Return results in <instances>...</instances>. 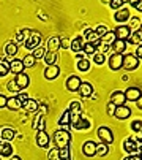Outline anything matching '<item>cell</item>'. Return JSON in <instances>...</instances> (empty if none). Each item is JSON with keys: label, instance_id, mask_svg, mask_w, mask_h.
I'll use <instances>...</instances> for the list:
<instances>
[{"label": "cell", "instance_id": "cell-8", "mask_svg": "<svg viewBox=\"0 0 142 160\" xmlns=\"http://www.w3.org/2000/svg\"><path fill=\"white\" fill-rule=\"evenodd\" d=\"M81 78L79 76H76V75H71L68 79H66V89L69 90V92H78L79 90V86H81Z\"/></svg>", "mask_w": 142, "mask_h": 160}, {"label": "cell", "instance_id": "cell-47", "mask_svg": "<svg viewBox=\"0 0 142 160\" xmlns=\"http://www.w3.org/2000/svg\"><path fill=\"white\" fill-rule=\"evenodd\" d=\"M115 108H117V106H115L114 103H111V102H109V103H107V108H106V112L109 114V116H114V112H115Z\"/></svg>", "mask_w": 142, "mask_h": 160}, {"label": "cell", "instance_id": "cell-21", "mask_svg": "<svg viewBox=\"0 0 142 160\" xmlns=\"http://www.w3.org/2000/svg\"><path fill=\"white\" fill-rule=\"evenodd\" d=\"M7 108L11 109V111H17V109L22 108V102L17 97H8L7 98Z\"/></svg>", "mask_w": 142, "mask_h": 160}, {"label": "cell", "instance_id": "cell-42", "mask_svg": "<svg viewBox=\"0 0 142 160\" xmlns=\"http://www.w3.org/2000/svg\"><path fill=\"white\" fill-rule=\"evenodd\" d=\"M33 127L38 130V132H41V130H44V127H46V124H44V118L43 116H40L36 121H35V124H33Z\"/></svg>", "mask_w": 142, "mask_h": 160}, {"label": "cell", "instance_id": "cell-27", "mask_svg": "<svg viewBox=\"0 0 142 160\" xmlns=\"http://www.w3.org/2000/svg\"><path fill=\"white\" fill-rule=\"evenodd\" d=\"M111 48H114V51H115L117 54H123L125 49H126V41H125V40H115V41L112 43Z\"/></svg>", "mask_w": 142, "mask_h": 160}, {"label": "cell", "instance_id": "cell-29", "mask_svg": "<svg viewBox=\"0 0 142 160\" xmlns=\"http://www.w3.org/2000/svg\"><path fill=\"white\" fill-rule=\"evenodd\" d=\"M22 108L26 109V111H29V112H36V111H38V103H36V100L29 98L27 102L22 103Z\"/></svg>", "mask_w": 142, "mask_h": 160}, {"label": "cell", "instance_id": "cell-54", "mask_svg": "<svg viewBox=\"0 0 142 160\" xmlns=\"http://www.w3.org/2000/svg\"><path fill=\"white\" fill-rule=\"evenodd\" d=\"M136 103H137V108H139V109H142V95L136 100Z\"/></svg>", "mask_w": 142, "mask_h": 160}, {"label": "cell", "instance_id": "cell-58", "mask_svg": "<svg viewBox=\"0 0 142 160\" xmlns=\"http://www.w3.org/2000/svg\"><path fill=\"white\" fill-rule=\"evenodd\" d=\"M139 133H140V135H142V128H140V132H139Z\"/></svg>", "mask_w": 142, "mask_h": 160}, {"label": "cell", "instance_id": "cell-53", "mask_svg": "<svg viewBox=\"0 0 142 160\" xmlns=\"http://www.w3.org/2000/svg\"><path fill=\"white\" fill-rule=\"evenodd\" d=\"M122 2H123V3L126 2V3H130V5H133V7H136V5H137V3L140 2V0H122Z\"/></svg>", "mask_w": 142, "mask_h": 160}, {"label": "cell", "instance_id": "cell-56", "mask_svg": "<svg viewBox=\"0 0 142 160\" xmlns=\"http://www.w3.org/2000/svg\"><path fill=\"white\" fill-rule=\"evenodd\" d=\"M10 160H22L19 155H13V157H10Z\"/></svg>", "mask_w": 142, "mask_h": 160}, {"label": "cell", "instance_id": "cell-23", "mask_svg": "<svg viewBox=\"0 0 142 160\" xmlns=\"http://www.w3.org/2000/svg\"><path fill=\"white\" fill-rule=\"evenodd\" d=\"M78 92L81 94V97H90L93 94V87H92L90 82H81Z\"/></svg>", "mask_w": 142, "mask_h": 160}, {"label": "cell", "instance_id": "cell-37", "mask_svg": "<svg viewBox=\"0 0 142 160\" xmlns=\"http://www.w3.org/2000/svg\"><path fill=\"white\" fill-rule=\"evenodd\" d=\"M97 46L95 44H92V43H84V48H82V52H85V54H88V56H93L95 52H97Z\"/></svg>", "mask_w": 142, "mask_h": 160}, {"label": "cell", "instance_id": "cell-38", "mask_svg": "<svg viewBox=\"0 0 142 160\" xmlns=\"http://www.w3.org/2000/svg\"><path fill=\"white\" fill-rule=\"evenodd\" d=\"M22 63H24V67H26V68H32L36 63V59L32 54H29V56H26V57L22 59Z\"/></svg>", "mask_w": 142, "mask_h": 160}, {"label": "cell", "instance_id": "cell-40", "mask_svg": "<svg viewBox=\"0 0 142 160\" xmlns=\"http://www.w3.org/2000/svg\"><path fill=\"white\" fill-rule=\"evenodd\" d=\"M59 124H60L62 127H68V125H69V111H68V109L62 114V118H60Z\"/></svg>", "mask_w": 142, "mask_h": 160}, {"label": "cell", "instance_id": "cell-4", "mask_svg": "<svg viewBox=\"0 0 142 160\" xmlns=\"http://www.w3.org/2000/svg\"><path fill=\"white\" fill-rule=\"evenodd\" d=\"M139 67V59L134 56V54H126L123 56V67L126 72H134L136 68Z\"/></svg>", "mask_w": 142, "mask_h": 160}, {"label": "cell", "instance_id": "cell-39", "mask_svg": "<svg viewBox=\"0 0 142 160\" xmlns=\"http://www.w3.org/2000/svg\"><path fill=\"white\" fill-rule=\"evenodd\" d=\"M93 62L97 63V65H103V63L106 62V56H104L103 52H98V51H97V52L93 54Z\"/></svg>", "mask_w": 142, "mask_h": 160}, {"label": "cell", "instance_id": "cell-45", "mask_svg": "<svg viewBox=\"0 0 142 160\" xmlns=\"http://www.w3.org/2000/svg\"><path fill=\"white\" fill-rule=\"evenodd\" d=\"M140 128H142V121H140V119H136V121H133V122H131V130H133V132L139 133V132H140Z\"/></svg>", "mask_w": 142, "mask_h": 160}, {"label": "cell", "instance_id": "cell-48", "mask_svg": "<svg viewBox=\"0 0 142 160\" xmlns=\"http://www.w3.org/2000/svg\"><path fill=\"white\" fill-rule=\"evenodd\" d=\"M69 44H71V41H69V40H66V38H62V40H60V48L68 49V48H69Z\"/></svg>", "mask_w": 142, "mask_h": 160}, {"label": "cell", "instance_id": "cell-9", "mask_svg": "<svg viewBox=\"0 0 142 160\" xmlns=\"http://www.w3.org/2000/svg\"><path fill=\"white\" fill-rule=\"evenodd\" d=\"M114 116L117 119H120V121H125L131 116V108H128L126 105H122V106H117L115 108V112H114Z\"/></svg>", "mask_w": 142, "mask_h": 160}, {"label": "cell", "instance_id": "cell-30", "mask_svg": "<svg viewBox=\"0 0 142 160\" xmlns=\"http://www.w3.org/2000/svg\"><path fill=\"white\" fill-rule=\"evenodd\" d=\"M126 41H130L133 44H142V30L139 29L136 32H131V35H130V38Z\"/></svg>", "mask_w": 142, "mask_h": 160}, {"label": "cell", "instance_id": "cell-52", "mask_svg": "<svg viewBox=\"0 0 142 160\" xmlns=\"http://www.w3.org/2000/svg\"><path fill=\"white\" fill-rule=\"evenodd\" d=\"M5 106H7V97L0 95V108H5Z\"/></svg>", "mask_w": 142, "mask_h": 160}, {"label": "cell", "instance_id": "cell-35", "mask_svg": "<svg viewBox=\"0 0 142 160\" xmlns=\"http://www.w3.org/2000/svg\"><path fill=\"white\" fill-rule=\"evenodd\" d=\"M107 154H109V144H104V143L97 144V155H100V157H106Z\"/></svg>", "mask_w": 142, "mask_h": 160}, {"label": "cell", "instance_id": "cell-51", "mask_svg": "<svg viewBox=\"0 0 142 160\" xmlns=\"http://www.w3.org/2000/svg\"><path fill=\"white\" fill-rule=\"evenodd\" d=\"M123 160H140V155H136V154H131L128 157H125Z\"/></svg>", "mask_w": 142, "mask_h": 160}, {"label": "cell", "instance_id": "cell-59", "mask_svg": "<svg viewBox=\"0 0 142 160\" xmlns=\"http://www.w3.org/2000/svg\"><path fill=\"white\" fill-rule=\"evenodd\" d=\"M140 160H142V155H140Z\"/></svg>", "mask_w": 142, "mask_h": 160}, {"label": "cell", "instance_id": "cell-6", "mask_svg": "<svg viewBox=\"0 0 142 160\" xmlns=\"http://www.w3.org/2000/svg\"><path fill=\"white\" fill-rule=\"evenodd\" d=\"M122 67H123V54L114 52L109 57V68H111V70H114V72H118Z\"/></svg>", "mask_w": 142, "mask_h": 160}, {"label": "cell", "instance_id": "cell-19", "mask_svg": "<svg viewBox=\"0 0 142 160\" xmlns=\"http://www.w3.org/2000/svg\"><path fill=\"white\" fill-rule=\"evenodd\" d=\"M82 48H84V38L82 37H78V38H74V40H71V44H69V49L73 51V52H81L82 51Z\"/></svg>", "mask_w": 142, "mask_h": 160}, {"label": "cell", "instance_id": "cell-1", "mask_svg": "<svg viewBox=\"0 0 142 160\" xmlns=\"http://www.w3.org/2000/svg\"><path fill=\"white\" fill-rule=\"evenodd\" d=\"M40 43H41V33L33 30L32 33H29V37L26 38V41H24V44H26V49L29 51H33L40 46Z\"/></svg>", "mask_w": 142, "mask_h": 160}, {"label": "cell", "instance_id": "cell-28", "mask_svg": "<svg viewBox=\"0 0 142 160\" xmlns=\"http://www.w3.org/2000/svg\"><path fill=\"white\" fill-rule=\"evenodd\" d=\"M17 51H19L17 43H14V41H8V43L5 44V52H7V56L14 57V56L17 54Z\"/></svg>", "mask_w": 142, "mask_h": 160}, {"label": "cell", "instance_id": "cell-10", "mask_svg": "<svg viewBox=\"0 0 142 160\" xmlns=\"http://www.w3.org/2000/svg\"><path fill=\"white\" fill-rule=\"evenodd\" d=\"M14 81H16V84L19 86L21 90H22V89H27L29 84H30V78H29V75H27V73H24V72L14 75Z\"/></svg>", "mask_w": 142, "mask_h": 160}, {"label": "cell", "instance_id": "cell-3", "mask_svg": "<svg viewBox=\"0 0 142 160\" xmlns=\"http://www.w3.org/2000/svg\"><path fill=\"white\" fill-rule=\"evenodd\" d=\"M69 140H71V136H69V133H68L66 130H59V132H55V135H54V141H55V144H57L59 149L66 148L68 143H69Z\"/></svg>", "mask_w": 142, "mask_h": 160}, {"label": "cell", "instance_id": "cell-5", "mask_svg": "<svg viewBox=\"0 0 142 160\" xmlns=\"http://www.w3.org/2000/svg\"><path fill=\"white\" fill-rule=\"evenodd\" d=\"M97 135L100 136V140L104 143V144H111L114 143V135H112V130L109 127H100Z\"/></svg>", "mask_w": 142, "mask_h": 160}, {"label": "cell", "instance_id": "cell-11", "mask_svg": "<svg viewBox=\"0 0 142 160\" xmlns=\"http://www.w3.org/2000/svg\"><path fill=\"white\" fill-rule=\"evenodd\" d=\"M59 75H60L59 65H47V67H46V70H44V78H46V79L52 81V79L59 78Z\"/></svg>", "mask_w": 142, "mask_h": 160}, {"label": "cell", "instance_id": "cell-26", "mask_svg": "<svg viewBox=\"0 0 142 160\" xmlns=\"http://www.w3.org/2000/svg\"><path fill=\"white\" fill-rule=\"evenodd\" d=\"M13 154V146L7 141L0 143V157H10Z\"/></svg>", "mask_w": 142, "mask_h": 160}, {"label": "cell", "instance_id": "cell-14", "mask_svg": "<svg viewBox=\"0 0 142 160\" xmlns=\"http://www.w3.org/2000/svg\"><path fill=\"white\" fill-rule=\"evenodd\" d=\"M140 95H142V92H140V89H139V87H128V89L125 90L126 102H136Z\"/></svg>", "mask_w": 142, "mask_h": 160}, {"label": "cell", "instance_id": "cell-55", "mask_svg": "<svg viewBox=\"0 0 142 160\" xmlns=\"http://www.w3.org/2000/svg\"><path fill=\"white\" fill-rule=\"evenodd\" d=\"M136 10H137L139 13H142V2H139V3L136 5Z\"/></svg>", "mask_w": 142, "mask_h": 160}, {"label": "cell", "instance_id": "cell-15", "mask_svg": "<svg viewBox=\"0 0 142 160\" xmlns=\"http://www.w3.org/2000/svg\"><path fill=\"white\" fill-rule=\"evenodd\" d=\"M82 152L85 157H93L97 155V143L95 141H85L82 146Z\"/></svg>", "mask_w": 142, "mask_h": 160}, {"label": "cell", "instance_id": "cell-24", "mask_svg": "<svg viewBox=\"0 0 142 160\" xmlns=\"http://www.w3.org/2000/svg\"><path fill=\"white\" fill-rule=\"evenodd\" d=\"M14 136H16V133H14V130L13 128H3V130H0V138H2V141H7V143H10L11 140H14Z\"/></svg>", "mask_w": 142, "mask_h": 160}, {"label": "cell", "instance_id": "cell-33", "mask_svg": "<svg viewBox=\"0 0 142 160\" xmlns=\"http://www.w3.org/2000/svg\"><path fill=\"white\" fill-rule=\"evenodd\" d=\"M46 52H47V48L46 46H38L36 49H33V52H32V56L38 60V59H44V56H46Z\"/></svg>", "mask_w": 142, "mask_h": 160}, {"label": "cell", "instance_id": "cell-2", "mask_svg": "<svg viewBox=\"0 0 142 160\" xmlns=\"http://www.w3.org/2000/svg\"><path fill=\"white\" fill-rule=\"evenodd\" d=\"M68 111H69V124L73 125V124H76V122L81 119L82 106H81V103H79V102H71V105H69Z\"/></svg>", "mask_w": 142, "mask_h": 160}, {"label": "cell", "instance_id": "cell-20", "mask_svg": "<svg viewBox=\"0 0 142 160\" xmlns=\"http://www.w3.org/2000/svg\"><path fill=\"white\" fill-rule=\"evenodd\" d=\"M84 35L87 37V43H92V44H95V46L98 48V44H100L101 38H100L97 33H95V30H92V29H87Z\"/></svg>", "mask_w": 142, "mask_h": 160}, {"label": "cell", "instance_id": "cell-32", "mask_svg": "<svg viewBox=\"0 0 142 160\" xmlns=\"http://www.w3.org/2000/svg\"><path fill=\"white\" fill-rule=\"evenodd\" d=\"M76 130H88L90 128V121L88 119H79L76 124H73Z\"/></svg>", "mask_w": 142, "mask_h": 160}, {"label": "cell", "instance_id": "cell-49", "mask_svg": "<svg viewBox=\"0 0 142 160\" xmlns=\"http://www.w3.org/2000/svg\"><path fill=\"white\" fill-rule=\"evenodd\" d=\"M16 97H17V98H19V100L22 102V103H24V102H27V100L30 98V97H29V95H27L26 92H19V94H17Z\"/></svg>", "mask_w": 142, "mask_h": 160}, {"label": "cell", "instance_id": "cell-57", "mask_svg": "<svg viewBox=\"0 0 142 160\" xmlns=\"http://www.w3.org/2000/svg\"><path fill=\"white\" fill-rule=\"evenodd\" d=\"M139 149H140V151H142V144H140V146H139Z\"/></svg>", "mask_w": 142, "mask_h": 160}, {"label": "cell", "instance_id": "cell-7", "mask_svg": "<svg viewBox=\"0 0 142 160\" xmlns=\"http://www.w3.org/2000/svg\"><path fill=\"white\" fill-rule=\"evenodd\" d=\"M114 33H115V38L117 40H125L126 41L130 38V35H131V27L126 26V24H120L114 30Z\"/></svg>", "mask_w": 142, "mask_h": 160}, {"label": "cell", "instance_id": "cell-43", "mask_svg": "<svg viewBox=\"0 0 142 160\" xmlns=\"http://www.w3.org/2000/svg\"><path fill=\"white\" fill-rule=\"evenodd\" d=\"M109 7L117 11V10L123 8V2H122V0H109Z\"/></svg>", "mask_w": 142, "mask_h": 160}, {"label": "cell", "instance_id": "cell-25", "mask_svg": "<svg viewBox=\"0 0 142 160\" xmlns=\"http://www.w3.org/2000/svg\"><path fill=\"white\" fill-rule=\"evenodd\" d=\"M47 65H57V60H59V54L55 51H47L44 59H43Z\"/></svg>", "mask_w": 142, "mask_h": 160}, {"label": "cell", "instance_id": "cell-22", "mask_svg": "<svg viewBox=\"0 0 142 160\" xmlns=\"http://www.w3.org/2000/svg\"><path fill=\"white\" fill-rule=\"evenodd\" d=\"M60 40L62 38L57 37V35L55 37H51L49 40H47V46H46L47 51H55L57 52V49H60Z\"/></svg>", "mask_w": 142, "mask_h": 160}, {"label": "cell", "instance_id": "cell-31", "mask_svg": "<svg viewBox=\"0 0 142 160\" xmlns=\"http://www.w3.org/2000/svg\"><path fill=\"white\" fill-rule=\"evenodd\" d=\"M115 40H117V38H115V33H114V30H112V32L109 30V32H107L104 37H101V41H100V43H103V44H107V46H112V43H114Z\"/></svg>", "mask_w": 142, "mask_h": 160}, {"label": "cell", "instance_id": "cell-44", "mask_svg": "<svg viewBox=\"0 0 142 160\" xmlns=\"http://www.w3.org/2000/svg\"><path fill=\"white\" fill-rule=\"evenodd\" d=\"M68 157H69L68 146H66V148H62V149H59V158H60V160H68Z\"/></svg>", "mask_w": 142, "mask_h": 160}, {"label": "cell", "instance_id": "cell-50", "mask_svg": "<svg viewBox=\"0 0 142 160\" xmlns=\"http://www.w3.org/2000/svg\"><path fill=\"white\" fill-rule=\"evenodd\" d=\"M139 60L142 59V44H139V46H137V49H136V54H134Z\"/></svg>", "mask_w": 142, "mask_h": 160}, {"label": "cell", "instance_id": "cell-16", "mask_svg": "<svg viewBox=\"0 0 142 160\" xmlns=\"http://www.w3.org/2000/svg\"><path fill=\"white\" fill-rule=\"evenodd\" d=\"M114 19L118 22V24H123L125 21L130 19V10H128V8H120V10H117L115 14H114Z\"/></svg>", "mask_w": 142, "mask_h": 160}, {"label": "cell", "instance_id": "cell-17", "mask_svg": "<svg viewBox=\"0 0 142 160\" xmlns=\"http://www.w3.org/2000/svg\"><path fill=\"white\" fill-rule=\"evenodd\" d=\"M24 68L26 67H24V63H22V59H13L10 62V73H14V75L22 73Z\"/></svg>", "mask_w": 142, "mask_h": 160}, {"label": "cell", "instance_id": "cell-12", "mask_svg": "<svg viewBox=\"0 0 142 160\" xmlns=\"http://www.w3.org/2000/svg\"><path fill=\"white\" fill-rule=\"evenodd\" d=\"M111 103H114L115 106L125 105V103H126L125 92H122V90H115V92H112V95H111Z\"/></svg>", "mask_w": 142, "mask_h": 160}, {"label": "cell", "instance_id": "cell-36", "mask_svg": "<svg viewBox=\"0 0 142 160\" xmlns=\"http://www.w3.org/2000/svg\"><path fill=\"white\" fill-rule=\"evenodd\" d=\"M10 73V62L0 59V76H7Z\"/></svg>", "mask_w": 142, "mask_h": 160}, {"label": "cell", "instance_id": "cell-13", "mask_svg": "<svg viewBox=\"0 0 142 160\" xmlns=\"http://www.w3.org/2000/svg\"><path fill=\"white\" fill-rule=\"evenodd\" d=\"M123 149L131 155V154H136V152L139 151V144H137V141H136L134 138H126V140L123 141Z\"/></svg>", "mask_w": 142, "mask_h": 160}, {"label": "cell", "instance_id": "cell-41", "mask_svg": "<svg viewBox=\"0 0 142 160\" xmlns=\"http://www.w3.org/2000/svg\"><path fill=\"white\" fill-rule=\"evenodd\" d=\"M7 89L10 90V92H13V94H19V92H21V89H19V86L16 84L14 79H11V81L7 84Z\"/></svg>", "mask_w": 142, "mask_h": 160}, {"label": "cell", "instance_id": "cell-34", "mask_svg": "<svg viewBox=\"0 0 142 160\" xmlns=\"http://www.w3.org/2000/svg\"><path fill=\"white\" fill-rule=\"evenodd\" d=\"M88 68H90V62H88V59L82 57V59L78 60V70H79V72H88Z\"/></svg>", "mask_w": 142, "mask_h": 160}, {"label": "cell", "instance_id": "cell-18", "mask_svg": "<svg viewBox=\"0 0 142 160\" xmlns=\"http://www.w3.org/2000/svg\"><path fill=\"white\" fill-rule=\"evenodd\" d=\"M36 144H38V148H47L49 146V135L44 130L36 133Z\"/></svg>", "mask_w": 142, "mask_h": 160}, {"label": "cell", "instance_id": "cell-46", "mask_svg": "<svg viewBox=\"0 0 142 160\" xmlns=\"http://www.w3.org/2000/svg\"><path fill=\"white\" fill-rule=\"evenodd\" d=\"M107 32H109V29H107L106 26H98L97 29H95V33H97V35H98L100 38H101V37H104V35H106Z\"/></svg>", "mask_w": 142, "mask_h": 160}]
</instances>
